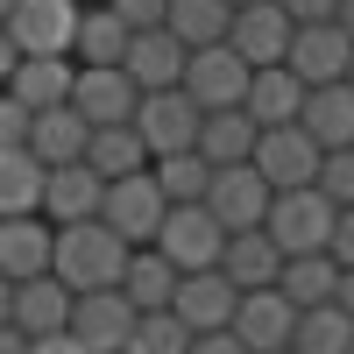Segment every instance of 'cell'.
I'll return each instance as SVG.
<instances>
[{"instance_id":"obj_1","label":"cell","mask_w":354,"mask_h":354,"mask_svg":"<svg viewBox=\"0 0 354 354\" xmlns=\"http://www.w3.org/2000/svg\"><path fill=\"white\" fill-rule=\"evenodd\" d=\"M135 241H121L100 213H85V220H57L50 227V270L64 277L71 290H93V283H113L121 277V262H128Z\"/></svg>"},{"instance_id":"obj_2","label":"cell","mask_w":354,"mask_h":354,"mask_svg":"<svg viewBox=\"0 0 354 354\" xmlns=\"http://www.w3.org/2000/svg\"><path fill=\"white\" fill-rule=\"evenodd\" d=\"M326 227H333V198L319 185H277L270 192V213H262V234L298 255V248H326Z\"/></svg>"},{"instance_id":"obj_3","label":"cell","mask_w":354,"mask_h":354,"mask_svg":"<svg viewBox=\"0 0 354 354\" xmlns=\"http://www.w3.org/2000/svg\"><path fill=\"white\" fill-rule=\"evenodd\" d=\"M64 333H71V347H78V354L128 347V333H135V305H128V290H121V283L71 290V319H64Z\"/></svg>"},{"instance_id":"obj_4","label":"cell","mask_w":354,"mask_h":354,"mask_svg":"<svg viewBox=\"0 0 354 354\" xmlns=\"http://www.w3.org/2000/svg\"><path fill=\"white\" fill-rule=\"evenodd\" d=\"M64 319H71V283L57 277V270L15 277V290H8V326H15L28 347L57 340V333H64Z\"/></svg>"},{"instance_id":"obj_5","label":"cell","mask_w":354,"mask_h":354,"mask_svg":"<svg viewBox=\"0 0 354 354\" xmlns=\"http://www.w3.org/2000/svg\"><path fill=\"white\" fill-rule=\"evenodd\" d=\"M290 319H298V305L277 283H248V290H234L227 333L241 340V354H277V347H290Z\"/></svg>"},{"instance_id":"obj_6","label":"cell","mask_w":354,"mask_h":354,"mask_svg":"<svg viewBox=\"0 0 354 354\" xmlns=\"http://www.w3.org/2000/svg\"><path fill=\"white\" fill-rule=\"evenodd\" d=\"M128 121H135V135H142L149 156H170V149H192L198 142V100L185 93V85H156V93L135 100Z\"/></svg>"},{"instance_id":"obj_7","label":"cell","mask_w":354,"mask_h":354,"mask_svg":"<svg viewBox=\"0 0 354 354\" xmlns=\"http://www.w3.org/2000/svg\"><path fill=\"white\" fill-rule=\"evenodd\" d=\"M270 177H262L255 163H213V177H205V213H213L227 234L234 227H262V213H270Z\"/></svg>"},{"instance_id":"obj_8","label":"cell","mask_w":354,"mask_h":354,"mask_svg":"<svg viewBox=\"0 0 354 354\" xmlns=\"http://www.w3.org/2000/svg\"><path fill=\"white\" fill-rule=\"evenodd\" d=\"M220 241H227V227L205 213V198H177V205H163L156 248L177 262V270H205V262H220Z\"/></svg>"},{"instance_id":"obj_9","label":"cell","mask_w":354,"mask_h":354,"mask_svg":"<svg viewBox=\"0 0 354 354\" xmlns=\"http://www.w3.org/2000/svg\"><path fill=\"white\" fill-rule=\"evenodd\" d=\"M163 192H156V177L149 163L128 170V177H106V192H100V220L121 234V241H156V220H163Z\"/></svg>"},{"instance_id":"obj_10","label":"cell","mask_w":354,"mask_h":354,"mask_svg":"<svg viewBox=\"0 0 354 354\" xmlns=\"http://www.w3.org/2000/svg\"><path fill=\"white\" fill-rule=\"evenodd\" d=\"M185 93L198 100V106H241V93H248V64L234 57V43L220 36V43H198V50H185Z\"/></svg>"},{"instance_id":"obj_11","label":"cell","mask_w":354,"mask_h":354,"mask_svg":"<svg viewBox=\"0 0 354 354\" xmlns=\"http://www.w3.org/2000/svg\"><path fill=\"white\" fill-rule=\"evenodd\" d=\"M248 163L270 177V185H312V170H319V142H312L298 121H270V128H255Z\"/></svg>"},{"instance_id":"obj_12","label":"cell","mask_w":354,"mask_h":354,"mask_svg":"<svg viewBox=\"0 0 354 354\" xmlns=\"http://www.w3.org/2000/svg\"><path fill=\"white\" fill-rule=\"evenodd\" d=\"M78 8L85 0H8L0 28L15 36V50H71V28H78Z\"/></svg>"},{"instance_id":"obj_13","label":"cell","mask_w":354,"mask_h":354,"mask_svg":"<svg viewBox=\"0 0 354 354\" xmlns=\"http://www.w3.org/2000/svg\"><path fill=\"white\" fill-rule=\"evenodd\" d=\"M347 28L326 15V21H290V43H283V64L298 71L305 85H326V78H340L347 71Z\"/></svg>"},{"instance_id":"obj_14","label":"cell","mask_w":354,"mask_h":354,"mask_svg":"<svg viewBox=\"0 0 354 354\" xmlns=\"http://www.w3.org/2000/svg\"><path fill=\"white\" fill-rule=\"evenodd\" d=\"M170 312L185 319L192 333L227 326V312H234V283H227V270H220V262H205V270H177V283H170Z\"/></svg>"},{"instance_id":"obj_15","label":"cell","mask_w":354,"mask_h":354,"mask_svg":"<svg viewBox=\"0 0 354 354\" xmlns=\"http://www.w3.org/2000/svg\"><path fill=\"white\" fill-rule=\"evenodd\" d=\"M227 43H234L241 64H277L283 43H290V15L277 0H241V8L227 15Z\"/></svg>"},{"instance_id":"obj_16","label":"cell","mask_w":354,"mask_h":354,"mask_svg":"<svg viewBox=\"0 0 354 354\" xmlns=\"http://www.w3.org/2000/svg\"><path fill=\"white\" fill-rule=\"evenodd\" d=\"M121 71L135 78V93H156V85H177L185 78V43L170 28H128V50H121Z\"/></svg>"},{"instance_id":"obj_17","label":"cell","mask_w":354,"mask_h":354,"mask_svg":"<svg viewBox=\"0 0 354 354\" xmlns=\"http://www.w3.org/2000/svg\"><path fill=\"white\" fill-rule=\"evenodd\" d=\"M100 192H106V177L71 156V163H43V220H85V213H100Z\"/></svg>"},{"instance_id":"obj_18","label":"cell","mask_w":354,"mask_h":354,"mask_svg":"<svg viewBox=\"0 0 354 354\" xmlns=\"http://www.w3.org/2000/svg\"><path fill=\"white\" fill-rule=\"evenodd\" d=\"M135 100H142V93H135V78H128L121 64H78V71H71V106H78L93 128H100V121H128Z\"/></svg>"},{"instance_id":"obj_19","label":"cell","mask_w":354,"mask_h":354,"mask_svg":"<svg viewBox=\"0 0 354 354\" xmlns=\"http://www.w3.org/2000/svg\"><path fill=\"white\" fill-rule=\"evenodd\" d=\"M298 128L319 142V149H340V142H354V85H347V78L305 85V100H298Z\"/></svg>"},{"instance_id":"obj_20","label":"cell","mask_w":354,"mask_h":354,"mask_svg":"<svg viewBox=\"0 0 354 354\" xmlns=\"http://www.w3.org/2000/svg\"><path fill=\"white\" fill-rule=\"evenodd\" d=\"M85 135H93V121H85L71 100L28 113V156H36V163H71V156H85Z\"/></svg>"},{"instance_id":"obj_21","label":"cell","mask_w":354,"mask_h":354,"mask_svg":"<svg viewBox=\"0 0 354 354\" xmlns=\"http://www.w3.org/2000/svg\"><path fill=\"white\" fill-rule=\"evenodd\" d=\"M298 100H305V78L283 64H248V93H241V106H248V121L255 128H270V121H298Z\"/></svg>"},{"instance_id":"obj_22","label":"cell","mask_w":354,"mask_h":354,"mask_svg":"<svg viewBox=\"0 0 354 354\" xmlns=\"http://www.w3.org/2000/svg\"><path fill=\"white\" fill-rule=\"evenodd\" d=\"M50 270V220L43 213H0V277H36Z\"/></svg>"},{"instance_id":"obj_23","label":"cell","mask_w":354,"mask_h":354,"mask_svg":"<svg viewBox=\"0 0 354 354\" xmlns=\"http://www.w3.org/2000/svg\"><path fill=\"white\" fill-rule=\"evenodd\" d=\"M192 149L205 163H248V149H255L248 106H198V142H192Z\"/></svg>"},{"instance_id":"obj_24","label":"cell","mask_w":354,"mask_h":354,"mask_svg":"<svg viewBox=\"0 0 354 354\" xmlns=\"http://www.w3.org/2000/svg\"><path fill=\"white\" fill-rule=\"evenodd\" d=\"M277 262H283V248H277L262 227H234L227 241H220V270H227L234 290H248V283H277Z\"/></svg>"},{"instance_id":"obj_25","label":"cell","mask_w":354,"mask_h":354,"mask_svg":"<svg viewBox=\"0 0 354 354\" xmlns=\"http://www.w3.org/2000/svg\"><path fill=\"white\" fill-rule=\"evenodd\" d=\"M128 50V21L106 8V0H85L78 8V28H71V57L78 64H121Z\"/></svg>"},{"instance_id":"obj_26","label":"cell","mask_w":354,"mask_h":354,"mask_svg":"<svg viewBox=\"0 0 354 354\" xmlns=\"http://www.w3.org/2000/svg\"><path fill=\"white\" fill-rule=\"evenodd\" d=\"M290 347H298V354H347L354 347V312H340L333 298L298 305V319H290Z\"/></svg>"},{"instance_id":"obj_27","label":"cell","mask_w":354,"mask_h":354,"mask_svg":"<svg viewBox=\"0 0 354 354\" xmlns=\"http://www.w3.org/2000/svg\"><path fill=\"white\" fill-rule=\"evenodd\" d=\"M333 277H340V262L326 248H298V255H283L277 262V290L290 305H319V298H333Z\"/></svg>"},{"instance_id":"obj_28","label":"cell","mask_w":354,"mask_h":354,"mask_svg":"<svg viewBox=\"0 0 354 354\" xmlns=\"http://www.w3.org/2000/svg\"><path fill=\"white\" fill-rule=\"evenodd\" d=\"M0 213H43V163L28 142H0Z\"/></svg>"},{"instance_id":"obj_29","label":"cell","mask_w":354,"mask_h":354,"mask_svg":"<svg viewBox=\"0 0 354 354\" xmlns=\"http://www.w3.org/2000/svg\"><path fill=\"white\" fill-rule=\"evenodd\" d=\"M85 163H93L100 177H128V170L149 163V149H142L135 121H100L93 135H85Z\"/></svg>"},{"instance_id":"obj_30","label":"cell","mask_w":354,"mask_h":354,"mask_svg":"<svg viewBox=\"0 0 354 354\" xmlns=\"http://www.w3.org/2000/svg\"><path fill=\"white\" fill-rule=\"evenodd\" d=\"M227 15H234V0H170L163 8V28L185 50H198V43H220L227 36Z\"/></svg>"},{"instance_id":"obj_31","label":"cell","mask_w":354,"mask_h":354,"mask_svg":"<svg viewBox=\"0 0 354 354\" xmlns=\"http://www.w3.org/2000/svg\"><path fill=\"white\" fill-rule=\"evenodd\" d=\"M149 177H156V192L177 205V198H198V192H205L213 163H205L198 149H170V156H149Z\"/></svg>"},{"instance_id":"obj_32","label":"cell","mask_w":354,"mask_h":354,"mask_svg":"<svg viewBox=\"0 0 354 354\" xmlns=\"http://www.w3.org/2000/svg\"><path fill=\"white\" fill-rule=\"evenodd\" d=\"M312 185L326 192L333 205H354V142H340V149H319V170Z\"/></svg>"},{"instance_id":"obj_33","label":"cell","mask_w":354,"mask_h":354,"mask_svg":"<svg viewBox=\"0 0 354 354\" xmlns=\"http://www.w3.org/2000/svg\"><path fill=\"white\" fill-rule=\"evenodd\" d=\"M326 255L354 262V205H333V227H326Z\"/></svg>"},{"instance_id":"obj_34","label":"cell","mask_w":354,"mask_h":354,"mask_svg":"<svg viewBox=\"0 0 354 354\" xmlns=\"http://www.w3.org/2000/svg\"><path fill=\"white\" fill-rule=\"evenodd\" d=\"M106 8L121 15L128 28H156V21H163V8H170V0H106Z\"/></svg>"},{"instance_id":"obj_35","label":"cell","mask_w":354,"mask_h":354,"mask_svg":"<svg viewBox=\"0 0 354 354\" xmlns=\"http://www.w3.org/2000/svg\"><path fill=\"white\" fill-rule=\"evenodd\" d=\"M0 142H28V106L0 85Z\"/></svg>"},{"instance_id":"obj_36","label":"cell","mask_w":354,"mask_h":354,"mask_svg":"<svg viewBox=\"0 0 354 354\" xmlns=\"http://www.w3.org/2000/svg\"><path fill=\"white\" fill-rule=\"evenodd\" d=\"M277 8H283L290 21H326V15L340 8V0H277Z\"/></svg>"},{"instance_id":"obj_37","label":"cell","mask_w":354,"mask_h":354,"mask_svg":"<svg viewBox=\"0 0 354 354\" xmlns=\"http://www.w3.org/2000/svg\"><path fill=\"white\" fill-rule=\"evenodd\" d=\"M15 57H21V50H15V36H8V28H0V85H8V71H15Z\"/></svg>"},{"instance_id":"obj_38","label":"cell","mask_w":354,"mask_h":354,"mask_svg":"<svg viewBox=\"0 0 354 354\" xmlns=\"http://www.w3.org/2000/svg\"><path fill=\"white\" fill-rule=\"evenodd\" d=\"M333 21L347 28V43H354V0H340V8H333Z\"/></svg>"},{"instance_id":"obj_39","label":"cell","mask_w":354,"mask_h":354,"mask_svg":"<svg viewBox=\"0 0 354 354\" xmlns=\"http://www.w3.org/2000/svg\"><path fill=\"white\" fill-rule=\"evenodd\" d=\"M8 290H15V283H8V277H0V326H8Z\"/></svg>"},{"instance_id":"obj_40","label":"cell","mask_w":354,"mask_h":354,"mask_svg":"<svg viewBox=\"0 0 354 354\" xmlns=\"http://www.w3.org/2000/svg\"><path fill=\"white\" fill-rule=\"evenodd\" d=\"M340 78H347V85H354V50H347V71H340Z\"/></svg>"},{"instance_id":"obj_41","label":"cell","mask_w":354,"mask_h":354,"mask_svg":"<svg viewBox=\"0 0 354 354\" xmlns=\"http://www.w3.org/2000/svg\"><path fill=\"white\" fill-rule=\"evenodd\" d=\"M0 15H8V0H0Z\"/></svg>"},{"instance_id":"obj_42","label":"cell","mask_w":354,"mask_h":354,"mask_svg":"<svg viewBox=\"0 0 354 354\" xmlns=\"http://www.w3.org/2000/svg\"><path fill=\"white\" fill-rule=\"evenodd\" d=\"M234 8H241V0H234Z\"/></svg>"}]
</instances>
